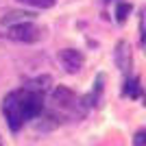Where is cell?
I'll return each instance as SVG.
<instances>
[{"label": "cell", "mask_w": 146, "mask_h": 146, "mask_svg": "<svg viewBox=\"0 0 146 146\" xmlns=\"http://www.w3.org/2000/svg\"><path fill=\"white\" fill-rule=\"evenodd\" d=\"M29 20H33V15L26 11H9L2 18V24L5 26H13V24H20V22H29Z\"/></svg>", "instance_id": "7"}, {"label": "cell", "mask_w": 146, "mask_h": 146, "mask_svg": "<svg viewBox=\"0 0 146 146\" xmlns=\"http://www.w3.org/2000/svg\"><path fill=\"white\" fill-rule=\"evenodd\" d=\"M52 107H55V116H59V120H63L66 116H83V98H79L72 90L59 85L52 92Z\"/></svg>", "instance_id": "2"}, {"label": "cell", "mask_w": 146, "mask_h": 146, "mask_svg": "<svg viewBox=\"0 0 146 146\" xmlns=\"http://www.w3.org/2000/svg\"><path fill=\"white\" fill-rule=\"evenodd\" d=\"M22 5H29L33 9H50V7L55 5V0H18Z\"/></svg>", "instance_id": "9"}, {"label": "cell", "mask_w": 146, "mask_h": 146, "mask_svg": "<svg viewBox=\"0 0 146 146\" xmlns=\"http://www.w3.org/2000/svg\"><path fill=\"white\" fill-rule=\"evenodd\" d=\"M129 13H131V5L129 2H120V5L116 7V20L118 22H127V18H129Z\"/></svg>", "instance_id": "8"}, {"label": "cell", "mask_w": 146, "mask_h": 146, "mask_svg": "<svg viewBox=\"0 0 146 146\" xmlns=\"http://www.w3.org/2000/svg\"><path fill=\"white\" fill-rule=\"evenodd\" d=\"M59 63L63 66V70L70 74H76L83 68V55H81V50L76 48H63L59 52Z\"/></svg>", "instance_id": "4"}, {"label": "cell", "mask_w": 146, "mask_h": 146, "mask_svg": "<svg viewBox=\"0 0 146 146\" xmlns=\"http://www.w3.org/2000/svg\"><path fill=\"white\" fill-rule=\"evenodd\" d=\"M113 61H116V66H118L120 72H129V68H131V46H129V42L120 39V42L116 44Z\"/></svg>", "instance_id": "5"}, {"label": "cell", "mask_w": 146, "mask_h": 146, "mask_svg": "<svg viewBox=\"0 0 146 146\" xmlns=\"http://www.w3.org/2000/svg\"><path fill=\"white\" fill-rule=\"evenodd\" d=\"M133 146H146V127H142L140 131H135V135H133Z\"/></svg>", "instance_id": "10"}, {"label": "cell", "mask_w": 146, "mask_h": 146, "mask_svg": "<svg viewBox=\"0 0 146 146\" xmlns=\"http://www.w3.org/2000/svg\"><path fill=\"white\" fill-rule=\"evenodd\" d=\"M44 113V94L29 87L7 94L2 100V116L13 133H18L26 122L35 120Z\"/></svg>", "instance_id": "1"}, {"label": "cell", "mask_w": 146, "mask_h": 146, "mask_svg": "<svg viewBox=\"0 0 146 146\" xmlns=\"http://www.w3.org/2000/svg\"><path fill=\"white\" fill-rule=\"evenodd\" d=\"M9 39H13V42H24V44H35L42 39L44 31L39 29V26L33 22V20H29V22H20V24H13L9 26Z\"/></svg>", "instance_id": "3"}, {"label": "cell", "mask_w": 146, "mask_h": 146, "mask_svg": "<svg viewBox=\"0 0 146 146\" xmlns=\"http://www.w3.org/2000/svg\"><path fill=\"white\" fill-rule=\"evenodd\" d=\"M144 105H146V98H144Z\"/></svg>", "instance_id": "11"}, {"label": "cell", "mask_w": 146, "mask_h": 146, "mask_svg": "<svg viewBox=\"0 0 146 146\" xmlns=\"http://www.w3.org/2000/svg\"><path fill=\"white\" fill-rule=\"evenodd\" d=\"M122 94H124V96H129V98H140V96H142L140 79H137V76L127 79V83H124V87H122Z\"/></svg>", "instance_id": "6"}]
</instances>
